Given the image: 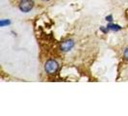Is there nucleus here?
I'll list each match as a JSON object with an SVG mask.
<instances>
[{
    "label": "nucleus",
    "instance_id": "7ed1b4c3",
    "mask_svg": "<svg viewBox=\"0 0 128 116\" xmlns=\"http://www.w3.org/2000/svg\"><path fill=\"white\" fill-rule=\"evenodd\" d=\"M73 46H74V42H73L72 40H66V41H64V42L61 44L60 48H61L62 51L66 52V51H70Z\"/></svg>",
    "mask_w": 128,
    "mask_h": 116
},
{
    "label": "nucleus",
    "instance_id": "0eeeda50",
    "mask_svg": "<svg viewBox=\"0 0 128 116\" xmlns=\"http://www.w3.org/2000/svg\"><path fill=\"white\" fill-rule=\"evenodd\" d=\"M106 20H107V21H112V20H113V17H112V16L106 17Z\"/></svg>",
    "mask_w": 128,
    "mask_h": 116
},
{
    "label": "nucleus",
    "instance_id": "6e6552de",
    "mask_svg": "<svg viewBox=\"0 0 128 116\" xmlns=\"http://www.w3.org/2000/svg\"><path fill=\"white\" fill-rule=\"evenodd\" d=\"M42 1H49V0H42Z\"/></svg>",
    "mask_w": 128,
    "mask_h": 116
},
{
    "label": "nucleus",
    "instance_id": "39448f33",
    "mask_svg": "<svg viewBox=\"0 0 128 116\" xmlns=\"http://www.w3.org/2000/svg\"><path fill=\"white\" fill-rule=\"evenodd\" d=\"M10 23H11V21H10V20H8V19H7V20L2 19V20L0 21V26H1V27H4L5 25H8V24H10Z\"/></svg>",
    "mask_w": 128,
    "mask_h": 116
},
{
    "label": "nucleus",
    "instance_id": "f257e3e1",
    "mask_svg": "<svg viewBox=\"0 0 128 116\" xmlns=\"http://www.w3.org/2000/svg\"><path fill=\"white\" fill-rule=\"evenodd\" d=\"M58 68H59V65H58L57 61H55L53 59L48 60L44 65L45 72L47 74H49V75H54L58 71Z\"/></svg>",
    "mask_w": 128,
    "mask_h": 116
},
{
    "label": "nucleus",
    "instance_id": "f03ea898",
    "mask_svg": "<svg viewBox=\"0 0 128 116\" xmlns=\"http://www.w3.org/2000/svg\"><path fill=\"white\" fill-rule=\"evenodd\" d=\"M33 7H34L33 0H21L19 3V9L24 13H28L29 11H31Z\"/></svg>",
    "mask_w": 128,
    "mask_h": 116
},
{
    "label": "nucleus",
    "instance_id": "20e7f679",
    "mask_svg": "<svg viewBox=\"0 0 128 116\" xmlns=\"http://www.w3.org/2000/svg\"><path fill=\"white\" fill-rule=\"evenodd\" d=\"M107 29L113 30V31H118V30L122 29V27L120 25H118V24H112V23H110V24H108V26H107Z\"/></svg>",
    "mask_w": 128,
    "mask_h": 116
},
{
    "label": "nucleus",
    "instance_id": "423d86ee",
    "mask_svg": "<svg viewBox=\"0 0 128 116\" xmlns=\"http://www.w3.org/2000/svg\"><path fill=\"white\" fill-rule=\"evenodd\" d=\"M123 56H124V58H125L126 60H128V47L124 50V52H123Z\"/></svg>",
    "mask_w": 128,
    "mask_h": 116
}]
</instances>
